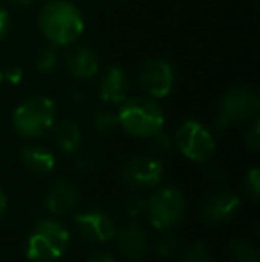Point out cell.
Here are the masks:
<instances>
[{"label":"cell","instance_id":"1","mask_svg":"<svg viewBox=\"0 0 260 262\" xmlns=\"http://www.w3.org/2000/svg\"><path fill=\"white\" fill-rule=\"evenodd\" d=\"M38 27L49 43L56 47H68L84 32V18L73 4L64 0H50L39 11Z\"/></svg>","mask_w":260,"mask_h":262},{"label":"cell","instance_id":"22","mask_svg":"<svg viewBox=\"0 0 260 262\" xmlns=\"http://www.w3.org/2000/svg\"><path fill=\"white\" fill-rule=\"evenodd\" d=\"M182 262H212L210 252L205 245L196 243V245L189 246L182 255Z\"/></svg>","mask_w":260,"mask_h":262},{"label":"cell","instance_id":"6","mask_svg":"<svg viewBox=\"0 0 260 262\" xmlns=\"http://www.w3.org/2000/svg\"><path fill=\"white\" fill-rule=\"evenodd\" d=\"M148 220L157 230H170L185 214V196L178 187H162L146 202Z\"/></svg>","mask_w":260,"mask_h":262},{"label":"cell","instance_id":"17","mask_svg":"<svg viewBox=\"0 0 260 262\" xmlns=\"http://www.w3.org/2000/svg\"><path fill=\"white\" fill-rule=\"evenodd\" d=\"M54 143L63 154H75L79 152L82 145V132L79 125L72 120H61L59 123H54Z\"/></svg>","mask_w":260,"mask_h":262},{"label":"cell","instance_id":"21","mask_svg":"<svg viewBox=\"0 0 260 262\" xmlns=\"http://www.w3.org/2000/svg\"><path fill=\"white\" fill-rule=\"evenodd\" d=\"M177 248H178V241L173 234H164L162 237H159V241H157V245H155V252L160 259H170V257H173Z\"/></svg>","mask_w":260,"mask_h":262},{"label":"cell","instance_id":"20","mask_svg":"<svg viewBox=\"0 0 260 262\" xmlns=\"http://www.w3.org/2000/svg\"><path fill=\"white\" fill-rule=\"evenodd\" d=\"M93 125L100 134H109L118 127V116L111 111H100V113L94 114Z\"/></svg>","mask_w":260,"mask_h":262},{"label":"cell","instance_id":"26","mask_svg":"<svg viewBox=\"0 0 260 262\" xmlns=\"http://www.w3.org/2000/svg\"><path fill=\"white\" fill-rule=\"evenodd\" d=\"M244 143H246L248 148L258 150V146H260V120L258 118H255L250 127H248L246 134H244Z\"/></svg>","mask_w":260,"mask_h":262},{"label":"cell","instance_id":"8","mask_svg":"<svg viewBox=\"0 0 260 262\" xmlns=\"http://www.w3.org/2000/svg\"><path fill=\"white\" fill-rule=\"evenodd\" d=\"M139 88L152 98H164L173 91V66L164 59H152L145 62L137 73Z\"/></svg>","mask_w":260,"mask_h":262},{"label":"cell","instance_id":"31","mask_svg":"<svg viewBox=\"0 0 260 262\" xmlns=\"http://www.w3.org/2000/svg\"><path fill=\"white\" fill-rule=\"evenodd\" d=\"M9 6H13V7H16V9H25V7H29L31 6L34 0H6Z\"/></svg>","mask_w":260,"mask_h":262},{"label":"cell","instance_id":"2","mask_svg":"<svg viewBox=\"0 0 260 262\" xmlns=\"http://www.w3.org/2000/svg\"><path fill=\"white\" fill-rule=\"evenodd\" d=\"M118 127L134 138H152L164 128V111L150 98L134 97L120 104Z\"/></svg>","mask_w":260,"mask_h":262},{"label":"cell","instance_id":"3","mask_svg":"<svg viewBox=\"0 0 260 262\" xmlns=\"http://www.w3.org/2000/svg\"><path fill=\"white\" fill-rule=\"evenodd\" d=\"M69 232L56 220H41L31 232L25 255L32 262H54L64 255L69 246Z\"/></svg>","mask_w":260,"mask_h":262},{"label":"cell","instance_id":"23","mask_svg":"<svg viewBox=\"0 0 260 262\" xmlns=\"http://www.w3.org/2000/svg\"><path fill=\"white\" fill-rule=\"evenodd\" d=\"M23 79V70L18 66H0V84H20Z\"/></svg>","mask_w":260,"mask_h":262},{"label":"cell","instance_id":"16","mask_svg":"<svg viewBox=\"0 0 260 262\" xmlns=\"http://www.w3.org/2000/svg\"><path fill=\"white\" fill-rule=\"evenodd\" d=\"M21 161L29 171L36 175H49L56 168V157L50 150L38 145H29L21 150Z\"/></svg>","mask_w":260,"mask_h":262},{"label":"cell","instance_id":"9","mask_svg":"<svg viewBox=\"0 0 260 262\" xmlns=\"http://www.w3.org/2000/svg\"><path fill=\"white\" fill-rule=\"evenodd\" d=\"M77 234L89 243H107L116 235V223L107 212L98 209L77 212L75 217Z\"/></svg>","mask_w":260,"mask_h":262},{"label":"cell","instance_id":"11","mask_svg":"<svg viewBox=\"0 0 260 262\" xmlns=\"http://www.w3.org/2000/svg\"><path fill=\"white\" fill-rule=\"evenodd\" d=\"M98 98L104 104H122L129 98V77L120 66H107L102 73Z\"/></svg>","mask_w":260,"mask_h":262},{"label":"cell","instance_id":"24","mask_svg":"<svg viewBox=\"0 0 260 262\" xmlns=\"http://www.w3.org/2000/svg\"><path fill=\"white\" fill-rule=\"evenodd\" d=\"M123 209H125V214L130 217H139L143 212H146V200H143L141 196H135L132 194L125 200L123 204Z\"/></svg>","mask_w":260,"mask_h":262},{"label":"cell","instance_id":"14","mask_svg":"<svg viewBox=\"0 0 260 262\" xmlns=\"http://www.w3.org/2000/svg\"><path fill=\"white\" fill-rule=\"evenodd\" d=\"M66 68L75 79L86 80L100 72V57L89 47H73L64 57Z\"/></svg>","mask_w":260,"mask_h":262},{"label":"cell","instance_id":"4","mask_svg":"<svg viewBox=\"0 0 260 262\" xmlns=\"http://www.w3.org/2000/svg\"><path fill=\"white\" fill-rule=\"evenodd\" d=\"M57 107L49 97H32L21 102L13 113V127L20 136L29 139L41 138L52 130Z\"/></svg>","mask_w":260,"mask_h":262},{"label":"cell","instance_id":"5","mask_svg":"<svg viewBox=\"0 0 260 262\" xmlns=\"http://www.w3.org/2000/svg\"><path fill=\"white\" fill-rule=\"evenodd\" d=\"M260 109V98L250 88H232L219 100L218 116H216L214 127L218 130H225L226 127L239 121L250 120Z\"/></svg>","mask_w":260,"mask_h":262},{"label":"cell","instance_id":"12","mask_svg":"<svg viewBox=\"0 0 260 262\" xmlns=\"http://www.w3.org/2000/svg\"><path fill=\"white\" fill-rule=\"evenodd\" d=\"M114 237L120 253L125 259H129L132 262H139L145 259L146 253H148V239H146V234L135 223L123 225L120 230H116Z\"/></svg>","mask_w":260,"mask_h":262},{"label":"cell","instance_id":"30","mask_svg":"<svg viewBox=\"0 0 260 262\" xmlns=\"http://www.w3.org/2000/svg\"><path fill=\"white\" fill-rule=\"evenodd\" d=\"M87 262H116V259H114V255L109 252H98V253H94V255H91Z\"/></svg>","mask_w":260,"mask_h":262},{"label":"cell","instance_id":"29","mask_svg":"<svg viewBox=\"0 0 260 262\" xmlns=\"http://www.w3.org/2000/svg\"><path fill=\"white\" fill-rule=\"evenodd\" d=\"M7 31H9V13L4 6H0V41L6 38Z\"/></svg>","mask_w":260,"mask_h":262},{"label":"cell","instance_id":"18","mask_svg":"<svg viewBox=\"0 0 260 262\" xmlns=\"http://www.w3.org/2000/svg\"><path fill=\"white\" fill-rule=\"evenodd\" d=\"M57 64H59V52H57V47L52 45V43L41 47L34 55V66L41 73L54 72L57 68Z\"/></svg>","mask_w":260,"mask_h":262},{"label":"cell","instance_id":"27","mask_svg":"<svg viewBox=\"0 0 260 262\" xmlns=\"http://www.w3.org/2000/svg\"><path fill=\"white\" fill-rule=\"evenodd\" d=\"M248 194L251 198H258L260 196V169L258 168H251L250 173L246 175V182H244Z\"/></svg>","mask_w":260,"mask_h":262},{"label":"cell","instance_id":"10","mask_svg":"<svg viewBox=\"0 0 260 262\" xmlns=\"http://www.w3.org/2000/svg\"><path fill=\"white\" fill-rule=\"evenodd\" d=\"M164 168L157 157H135L123 166V182L134 189H148L162 180Z\"/></svg>","mask_w":260,"mask_h":262},{"label":"cell","instance_id":"13","mask_svg":"<svg viewBox=\"0 0 260 262\" xmlns=\"http://www.w3.org/2000/svg\"><path fill=\"white\" fill-rule=\"evenodd\" d=\"M241 205V198L228 191H219V193L208 196L201 205V216L208 223H226L230 217L235 216L237 209Z\"/></svg>","mask_w":260,"mask_h":262},{"label":"cell","instance_id":"19","mask_svg":"<svg viewBox=\"0 0 260 262\" xmlns=\"http://www.w3.org/2000/svg\"><path fill=\"white\" fill-rule=\"evenodd\" d=\"M230 257L233 262H258V250L246 239H233L230 243Z\"/></svg>","mask_w":260,"mask_h":262},{"label":"cell","instance_id":"32","mask_svg":"<svg viewBox=\"0 0 260 262\" xmlns=\"http://www.w3.org/2000/svg\"><path fill=\"white\" fill-rule=\"evenodd\" d=\"M6 209H7V196H6V193H4V189H0V217L4 216Z\"/></svg>","mask_w":260,"mask_h":262},{"label":"cell","instance_id":"15","mask_svg":"<svg viewBox=\"0 0 260 262\" xmlns=\"http://www.w3.org/2000/svg\"><path fill=\"white\" fill-rule=\"evenodd\" d=\"M46 209L56 216L66 214L73 210L79 205V189L73 182L68 179H61L50 186L49 193H46Z\"/></svg>","mask_w":260,"mask_h":262},{"label":"cell","instance_id":"7","mask_svg":"<svg viewBox=\"0 0 260 262\" xmlns=\"http://www.w3.org/2000/svg\"><path fill=\"white\" fill-rule=\"evenodd\" d=\"M175 145L182 156L195 162L207 161L216 150L214 136L196 120H187L178 127L175 134Z\"/></svg>","mask_w":260,"mask_h":262},{"label":"cell","instance_id":"28","mask_svg":"<svg viewBox=\"0 0 260 262\" xmlns=\"http://www.w3.org/2000/svg\"><path fill=\"white\" fill-rule=\"evenodd\" d=\"M75 154H77V159H75L77 169H79V171H82V173H89L91 169L94 168L93 156H89V154H79V152H75Z\"/></svg>","mask_w":260,"mask_h":262},{"label":"cell","instance_id":"25","mask_svg":"<svg viewBox=\"0 0 260 262\" xmlns=\"http://www.w3.org/2000/svg\"><path fill=\"white\" fill-rule=\"evenodd\" d=\"M150 139H152L153 154H168L171 150V145H173L171 138L164 130H159L157 134H153Z\"/></svg>","mask_w":260,"mask_h":262}]
</instances>
